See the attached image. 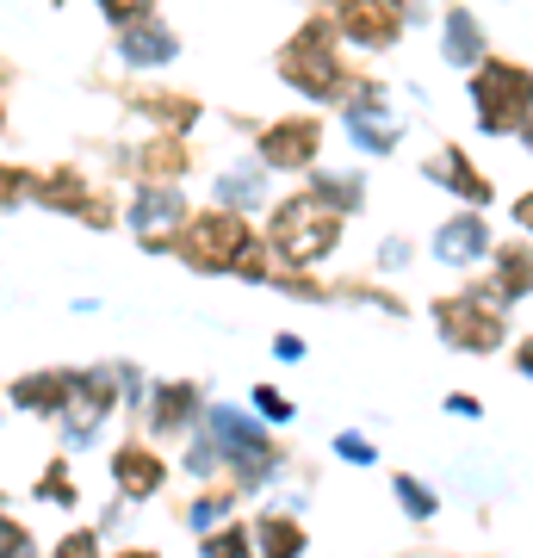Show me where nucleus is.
Masks as SVG:
<instances>
[{"mask_svg":"<svg viewBox=\"0 0 533 558\" xmlns=\"http://www.w3.org/2000/svg\"><path fill=\"white\" fill-rule=\"evenodd\" d=\"M336 119L360 156H397V143H403V119L385 106V81L378 75H354V94L336 106Z\"/></svg>","mask_w":533,"mask_h":558,"instance_id":"obj_7","label":"nucleus"},{"mask_svg":"<svg viewBox=\"0 0 533 558\" xmlns=\"http://www.w3.org/2000/svg\"><path fill=\"white\" fill-rule=\"evenodd\" d=\"M428 255H435L440 267H459V274L484 267V260L496 255V230H490V218H484L477 205H459L453 218H440V223H435V236H428Z\"/></svg>","mask_w":533,"mask_h":558,"instance_id":"obj_10","label":"nucleus"},{"mask_svg":"<svg viewBox=\"0 0 533 558\" xmlns=\"http://www.w3.org/2000/svg\"><path fill=\"white\" fill-rule=\"evenodd\" d=\"M149 440H186L205 428V385L198 379H156L149 410H143Z\"/></svg>","mask_w":533,"mask_h":558,"instance_id":"obj_11","label":"nucleus"},{"mask_svg":"<svg viewBox=\"0 0 533 558\" xmlns=\"http://www.w3.org/2000/svg\"><path fill=\"white\" fill-rule=\"evenodd\" d=\"M484 279L496 286V299L514 311V304L533 292V242H521V236H514V242H496L490 274H484Z\"/></svg>","mask_w":533,"mask_h":558,"instance_id":"obj_20","label":"nucleus"},{"mask_svg":"<svg viewBox=\"0 0 533 558\" xmlns=\"http://www.w3.org/2000/svg\"><path fill=\"white\" fill-rule=\"evenodd\" d=\"M304 186H311L329 211H341V218H360V205H366V174H360V168H311Z\"/></svg>","mask_w":533,"mask_h":558,"instance_id":"obj_22","label":"nucleus"},{"mask_svg":"<svg viewBox=\"0 0 533 558\" xmlns=\"http://www.w3.org/2000/svg\"><path fill=\"white\" fill-rule=\"evenodd\" d=\"M509 211H514V230H521V236L533 242V186H528V193H521V199L509 205Z\"/></svg>","mask_w":533,"mask_h":558,"instance_id":"obj_35","label":"nucleus"},{"mask_svg":"<svg viewBox=\"0 0 533 558\" xmlns=\"http://www.w3.org/2000/svg\"><path fill=\"white\" fill-rule=\"evenodd\" d=\"M521 149H533V119H528V124H521Z\"/></svg>","mask_w":533,"mask_h":558,"instance_id":"obj_37","label":"nucleus"},{"mask_svg":"<svg viewBox=\"0 0 533 558\" xmlns=\"http://www.w3.org/2000/svg\"><path fill=\"white\" fill-rule=\"evenodd\" d=\"M514 366H521V373L533 379V341H521V348H514Z\"/></svg>","mask_w":533,"mask_h":558,"instance_id":"obj_36","label":"nucleus"},{"mask_svg":"<svg viewBox=\"0 0 533 558\" xmlns=\"http://www.w3.org/2000/svg\"><path fill=\"white\" fill-rule=\"evenodd\" d=\"M106 422H112V410H99V403H75V410L62 416V447H69V453L94 447V440L106 435Z\"/></svg>","mask_w":533,"mask_h":558,"instance_id":"obj_24","label":"nucleus"},{"mask_svg":"<svg viewBox=\"0 0 533 558\" xmlns=\"http://www.w3.org/2000/svg\"><path fill=\"white\" fill-rule=\"evenodd\" d=\"M274 354H279V360H304V354H311V341L292 336V329H279V336H274Z\"/></svg>","mask_w":533,"mask_h":558,"instance_id":"obj_33","label":"nucleus"},{"mask_svg":"<svg viewBox=\"0 0 533 558\" xmlns=\"http://www.w3.org/2000/svg\"><path fill=\"white\" fill-rule=\"evenodd\" d=\"M391 490H397V502H403V515H410V521H435V515H440V497H435L422 478H415V472H397Z\"/></svg>","mask_w":533,"mask_h":558,"instance_id":"obj_25","label":"nucleus"},{"mask_svg":"<svg viewBox=\"0 0 533 558\" xmlns=\"http://www.w3.org/2000/svg\"><path fill=\"white\" fill-rule=\"evenodd\" d=\"M410 260H415V242L410 236H385L373 248V274H403Z\"/></svg>","mask_w":533,"mask_h":558,"instance_id":"obj_30","label":"nucleus"},{"mask_svg":"<svg viewBox=\"0 0 533 558\" xmlns=\"http://www.w3.org/2000/svg\"><path fill=\"white\" fill-rule=\"evenodd\" d=\"M230 509H237V484H230V490H205V497L186 509V527H193V534H211Z\"/></svg>","mask_w":533,"mask_h":558,"instance_id":"obj_26","label":"nucleus"},{"mask_svg":"<svg viewBox=\"0 0 533 558\" xmlns=\"http://www.w3.org/2000/svg\"><path fill=\"white\" fill-rule=\"evenodd\" d=\"M32 497H38V502H62V509H75L81 490L69 484V472H62V459H57V465H50V472H44V478L32 484Z\"/></svg>","mask_w":533,"mask_h":558,"instance_id":"obj_29","label":"nucleus"},{"mask_svg":"<svg viewBox=\"0 0 533 558\" xmlns=\"http://www.w3.org/2000/svg\"><path fill=\"white\" fill-rule=\"evenodd\" d=\"M440 57H447V69H459V75L484 69L490 44H484V25L472 20V7H447V13H440Z\"/></svg>","mask_w":533,"mask_h":558,"instance_id":"obj_18","label":"nucleus"},{"mask_svg":"<svg viewBox=\"0 0 533 558\" xmlns=\"http://www.w3.org/2000/svg\"><path fill=\"white\" fill-rule=\"evenodd\" d=\"M112 484H119L124 502H149L168 484V459L156 447H143V440H124L119 453H112Z\"/></svg>","mask_w":533,"mask_h":558,"instance_id":"obj_17","label":"nucleus"},{"mask_svg":"<svg viewBox=\"0 0 533 558\" xmlns=\"http://www.w3.org/2000/svg\"><path fill=\"white\" fill-rule=\"evenodd\" d=\"M447 410H453V416H465V422H477V416H484V403H477L472 391H447Z\"/></svg>","mask_w":533,"mask_h":558,"instance_id":"obj_34","label":"nucleus"},{"mask_svg":"<svg viewBox=\"0 0 533 558\" xmlns=\"http://www.w3.org/2000/svg\"><path fill=\"white\" fill-rule=\"evenodd\" d=\"M422 180H428V186H440V193H453L459 205H477V211H490V205H496L490 174H484V168H477L459 143H440L435 156L422 161Z\"/></svg>","mask_w":533,"mask_h":558,"instance_id":"obj_13","label":"nucleus"},{"mask_svg":"<svg viewBox=\"0 0 533 558\" xmlns=\"http://www.w3.org/2000/svg\"><path fill=\"white\" fill-rule=\"evenodd\" d=\"M99 186L81 168H69V161H57V168H38V186H32V199L50 205V211H62V218H81V205L94 199Z\"/></svg>","mask_w":533,"mask_h":558,"instance_id":"obj_21","label":"nucleus"},{"mask_svg":"<svg viewBox=\"0 0 533 558\" xmlns=\"http://www.w3.org/2000/svg\"><path fill=\"white\" fill-rule=\"evenodd\" d=\"M255 223L242 218V211H223V205H211V211H193L186 218V230H180L174 255L193 267V274H237L242 255L255 248Z\"/></svg>","mask_w":533,"mask_h":558,"instance_id":"obj_5","label":"nucleus"},{"mask_svg":"<svg viewBox=\"0 0 533 558\" xmlns=\"http://www.w3.org/2000/svg\"><path fill=\"white\" fill-rule=\"evenodd\" d=\"M75 385H81V366H44V373H25V379H13V410H25V416H44V422H62L69 410H75Z\"/></svg>","mask_w":533,"mask_h":558,"instance_id":"obj_15","label":"nucleus"},{"mask_svg":"<svg viewBox=\"0 0 533 558\" xmlns=\"http://www.w3.org/2000/svg\"><path fill=\"white\" fill-rule=\"evenodd\" d=\"M341 44L360 57H385L397 50V38L415 25V0H341L336 7Z\"/></svg>","mask_w":533,"mask_h":558,"instance_id":"obj_8","label":"nucleus"},{"mask_svg":"<svg viewBox=\"0 0 533 558\" xmlns=\"http://www.w3.org/2000/svg\"><path fill=\"white\" fill-rule=\"evenodd\" d=\"M255 156L274 174H311L316 156H323V119L316 112H292V119L255 124Z\"/></svg>","mask_w":533,"mask_h":558,"instance_id":"obj_9","label":"nucleus"},{"mask_svg":"<svg viewBox=\"0 0 533 558\" xmlns=\"http://www.w3.org/2000/svg\"><path fill=\"white\" fill-rule=\"evenodd\" d=\"M274 69L298 100H311V106H341L348 94H354V75H360V69H348V57H341V25H336L329 7H323L316 20H304L292 38L279 44Z\"/></svg>","mask_w":533,"mask_h":558,"instance_id":"obj_1","label":"nucleus"},{"mask_svg":"<svg viewBox=\"0 0 533 558\" xmlns=\"http://www.w3.org/2000/svg\"><path fill=\"white\" fill-rule=\"evenodd\" d=\"M205 558H255V527H223V534H205Z\"/></svg>","mask_w":533,"mask_h":558,"instance_id":"obj_27","label":"nucleus"},{"mask_svg":"<svg viewBox=\"0 0 533 558\" xmlns=\"http://www.w3.org/2000/svg\"><path fill=\"white\" fill-rule=\"evenodd\" d=\"M124 161H131V174H137V180H186V168H193L180 131H156L149 143L124 149Z\"/></svg>","mask_w":533,"mask_h":558,"instance_id":"obj_19","label":"nucleus"},{"mask_svg":"<svg viewBox=\"0 0 533 558\" xmlns=\"http://www.w3.org/2000/svg\"><path fill=\"white\" fill-rule=\"evenodd\" d=\"M112 558H156V553H143V546H131V553H112Z\"/></svg>","mask_w":533,"mask_h":558,"instance_id":"obj_38","label":"nucleus"},{"mask_svg":"<svg viewBox=\"0 0 533 558\" xmlns=\"http://www.w3.org/2000/svg\"><path fill=\"white\" fill-rule=\"evenodd\" d=\"M119 100H124V112L149 119L156 131H180V137H186L198 124V112H205L193 94H174V87H119Z\"/></svg>","mask_w":533,"mask_h":558,"instance_id":"obj_16","label":"nucleus"},{"mask_svg":"<svg viewBox=\"0 0 533 558\" xmlns=\"http://www.w3.org/2000/svg\"><path fill=\"white\" fill-rule=\"evenodd\" d=\"M329 453L348 459V465H378V440H373V435H360V428H341V435L329 440Z\"/></svg>","mask_w":533,"mask_h":558,"instance_id":"obj_28","label":"nucleus"},{"mask_svg":"<svg viewBox=\"0 0 533 558\" xmlns=\"http://www.w3.org/2000/svg\"><path fill=\"white\" fill-rule=\"evenodd\" d=\"M435 317V336L453 348V354H496L509 341V304L496 299L490 279H472L465 292H447V299L428 304Z\"/></svg>","mask_w":533,"mask_h":558,"instance_id":"obj_3","label":"nucleus"},{"mask_svg":"<svg viewBox=\"0 0 533 558\" xmlns=\"http://www.w3.org/2000/svg\"><path fill=\"white\" fill-rule=\"evenodd\" d=\"M255 416L274 422V428H286L298 410H292V398H286V391H274V385H255Z\"/></svg>","mask_w":533,"mask_h":558,"instance_id":"obj_31","label":"nucleus"},{"mask_svg":"<svg viewBox=\"0 0 533 558\" xmlns=\"http://www.w3.org/2000/svg\"><path fill=\"white\" fill-rule=\"evenodd\" d=\"M112 57H119V69L156 75V69H168V62L180 57V32L161 20V13H143V20H131V25L112 32Z\"/></svg>","mask_w":533,"mask_h":558,"instance_id":"obj_12","label":"nucleus"},{"mask_svg":"<svg viewBox=\"0 0 533 558\" xmlns=\"http://www.w3.org/2000/svg\"><path fill=\"white\" fill-rule=\"evenodd\" d=\"M186 218H193V205L180 193V180H137L124 193V230L143 242V255H174Z\"/></svg>","mask_w":533,"mask_h":558,"instance_id":"obj_6","label":"nucleus"},{"mask_svg":"<svg viewBox=\"0 0 533 558\" xmlns=\"http://www.w3.org/2000/svg\"><path fill=\"white\" fill-rule=\"evenodd\" d=\"M341 230H348V218L329 211L311 186L286 193V199L274 205V218H267V242H274V255L286 260V267H323V260L341 248Z\"/></svg>","mask_w":533,"mask_h":558,"instance_id":"obj_2","label":"nucleus"},{"mask_svg":"<svg viewBox=\"0 0 533 558\" xmlns=\"http://www.w3.org/2000/svg\"><path fill=\"white\" fill-rule=\"evenodd\" d=\"M57 558H99V527H75L57 539Z\"/></svg>","mask_w":533,"mask_h":558,"instance_id":"obj_32","label":"nucleus"},{"mask_svg":"<svg viewBox=\"0 0 533 558\" xmlns=\"http://www.w3.org/2000/svg\"><path fill=\"white\" fill-rule=\"evenodd\" d=\"M211 199H218L223 211H242V218H255V211H267V199H274V168H267L261 156L223 161L218 174H211Z\"/></svg>","mask_w":533,"mask_h":558,"instance_id":"obj_14","label":"nucleus"},{"mask_svg":"<svg viewBox=\"0 0 533 558\" xmlns=\"http://www.w3.org/2000/svg\"><path fill=\"white\" fill-rule=\"evenodd\" d=\"M477 131L484 137H521V124L533 119V69L509 57H484V69L465 75Z\"/></svg>","mask_w":533,"mask_h":558,"instance_id":"obj_4","label":"nucleus"},{"mask_svg":"<svg viewBox=\"0 0 533 558\" xmlns=\"http://www.w3.org/2000/svg\"><path fill=\"white\" fill-rule=\"evenodd\" d=\"M255 539H261V558H304V527L292 515H279V509H267L255 521Z\"/></svg>","mask_w":533,"mask_h":558,"instance_id":"obj_23","label":"nucleus"}]
</instances>
